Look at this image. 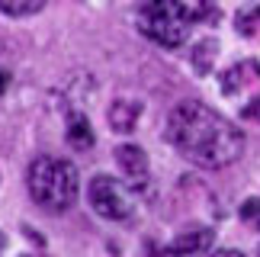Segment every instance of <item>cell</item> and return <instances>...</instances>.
Masks as SVG:
<instances>
[{
	"label": "cell",
	"mask_w": 260,
	"mask_h": 257,
	"mask_svg": "<svg viewBox=\"0 0 260 257\" xmlns=\"http://www.w3.org/2000/svg\"><path fill=\"white\" fill-rule=\"evenodd\" d=\"M241 219L244 222H260V200H247L241 206Z\"/></svg>",
	"instance_id": "obj_13"
},
{
	"label": "cell",
	"mask_w": 260,
	"mask_h": 257,
	"mask_svg": "<svg viewBox=\"0 0 260 257\" xmlns=\"http://www.w3.org/2000/svg\"><path fill=\"white\" fill-rule=\"evenodd\" d=\"M7 87H10V74L0 68V93H7Z\"/></svg>",
	"instance_id": "obj_16"
},
{
	"label": "cell",
	"mask_w": 260,
	"mask_h": 257,
	"mask_svg": "<svg viewBox=\"0 0 260 257\" xmlns=\"http://www.w3.org/2000/svg\"><path fill=\"white\" fill-rule=\"evenodd\" d=\"M167 142L186 161L199 167H225L235 164L244 151V135L222 113L209 110L206 103L183 100L167 116Z\"/></svg>",
	"instance_id": "obj_1"
},
{
	"label": "cell",
	"mask_w": 260,
	"mask_h": 257,
	"mask_svg": "<svg viewBox=\"0 0 260 257\" xmlns=\"http://www.w3.org/2000/svg\"><path fill=\"white\" fill-rule=\"evenodd\" d=\"M212 257H247V254H241V251H235V248H222V251H215Z\"/></svg>",
	"instance_id": "obj_15"
},
{
	"label": "cell",
	"mask_w": 260,
	"mask_h": 257,
	"mask_svg": "<svg viewBox=\"0 0 260 257\" xmlns=\"http://www.w3.org/2000/svg\"><path fill=\"white\" fill-rule=\"evenodd\" d=\"M212 241H215V232L212 229H189V232H180L174 244H171V251L177 257H189V254H203L206 248H212Z\"/></svg>",
	"instance_id": "obj_6"
},
{
	"label": "cell",
	"mask_w": 260,
	"mask_h": 257,
	"mask_svg": "<svg viewBox=\"0 0 260 257\" xmlns=\"http://www.w3.org/2000/svg\"><path fill=\"white\" fill-rule=\"evenodd\" d=\"M48 0H0V13L23 19V16H36L39 10H45Z\"/></svg>",
	"instance_id": "obj_10"
},
{
	"label": "cell",
	"mask_w": 260,
	"mask_h": 257,
	"mask_svg": "<svg viewBox=\"0 0 260 257\" xmlns=\"http://www.w3.org/2000/svg\"><path fill=\"white\" fill-rule=\"evenodd\" d=\"M260 81V61H241V65H235V68H228V71L222 74V90L225 93H238L241 87L247 84H254Z\"/></svg>",
	"instance_id": "obj_7"
},
{
	"label": "cell",
	"mask_w": 260,
	"mask_h": 257,
	"mask_svg": "<svg viewBox=\"0 0 260 257\" xmlns=\"http://www.w3.org/2000/svg\"><path fill=\"white\" fill-rule=\"evenodd\" d=\"M138 116H142V103L116 100L113 106H109L106 119H109V125H113V132H132V128L138 125Z\"/></svg>",
	"instance_id": "obj_8"
},
{
	"label": "cell",
	"mask_w": 260,
	"mask_h": 257,
	"mask_svg": "<svg viewBox=\"0 0 260 257\" xmlns=\"http://www.w3.org/2000/svg\"><path fill=\"white\" fill-rule=\"evenodd\" d=\"M90 206H93V212L96 215H103V219H128V212H132V200H128V193H125V186L113 180V177H106V174H100L90 180Z\"/></svg>",
	"instance_id": "obj_4"
},
{
	"label": "cell",
	"mask_w": 260,
	"mask_h": 257,
	"mask_svg": "<svg viewBox=\"0 0 260 257\" xmlns=\"http://www.w3.org/2000/svg\"><path fill=\"white\" fill-rule=\"evenodd\" d=\"M235 23H238V33H241V36H257L260 33V4L241 10Z\"/></svg>",
	"instance_id": "obj_12"
},
{
	"label": "cell",
	"mask_w": 260,
	"mask_h": 257,
	"mask_svg": "<svg viewBox=\"0 0 260 257\" xmlns=\"http://www.w3.org/2000/svg\"><path fill=\"white\" fill-rule=\"evenodd\" d=\"M193 13L180 0H145L138 10V29L164 48H180L189 39Z\"/></svg>",
	"instance_id": "obj_3"
},
{
	"label": "cell",
	"mask_w": 260,
	"mask_h": 257,
	"mask_svg": "<svg viewBox=\"0 0 260 257\" xmlns=\"http://www.w3.org/2000/svg\"><path fill=\"white\" fill-rule=\"evenodd\" d=\"M241 116H244L247 122H257V125H260V97H254V100L244 106V110H241Z\"/></svg>",
	"instance_id": "obj_14"
},
{
	"label": "cell",
	"mask_w": 260,
	"mask_h": 257,
	"mask_svg": "<svg viewBox=\"0 0 260 257\" xmlns=\"http://www.w3.org/2000/svg\"><path fill=\"white\" fill-rule=\"evenodd\" d=\"M0 248H4V235H0Z\"/></svg>",
	"instance_id": "obj_18"
},
{
	"label": "cell",
	"mask_w": 260,
	"mask_h": 257,
	"mask_svg": "<svg viewBox=\"0 0 260 257\" xmlns=\"http://www.w3.org/2000/svg\"><path fill=\"white\" fill-rule=\"evenodd\" d=\"M26 183H29V196L42 209L64 212L77 200L81 177H77V167L71 161H64V157H36L29 164Z\"/></svg>",
	"instance_id": "obj_2"
},
{
	"label": "cell",
	"mask_w": 260,
	"mask_h": 257,
	"mask_svg": "<svg viewBox=\"0 0 260 257\" xmlns=\"http://www.w3.org/2000/svg\"><path fill=\"white\" fill-rule=\"evenodd\" d=\"M215 55H218V45L212 42V39L199 42V45H196V52H193V65H196V71H199V74H206L209 68H212Z\"/></svg>",
	"instance_id": "obj_11"
},
{
	"label": "cell",
	"mask_w": 260,
	"mask_h": 257,
	"mask_svg": "<svg viewBox=\"0 0 260 257\" xmlns=\"http://www.w3.org/2000/svg\"><path fill=\"white\" fill-rule=\"evenodd\" d=\"M161 257H177V254H174V251H171V254H161Z\"/></svg>",
	"instance_id": "obj_17"
},
{
	"label": "cell",
	"mask_w": 260,
	"mask_h": 257,
	"mask_svg": "<svg viewBox=\"0 0 260 257\" xmlns=\"http://www.w3.org/2000/svg\"><path fill=\"white\" fill-rule=\"evenodd\" d=\"M116 161L122 167V174L128 177L132 186H145L148 183V154L138 145H119L116 148Z\"/></svg>",
	"instance_id": "obj_5"
},
{
	"label": "cell",
	"mask_w": 260,
	"mask_h": 257,
	"mask_svg": "<svg viewBox=\"0 0 260 257\" xmlns=\"http://www.w3.org/2000/svg\"><path fill=\"white\" fill-rule=\"evenodd\" d=\"M68 145L77 148V151H87L93 148V128L84 113H71L68 116Z\"/></svg>",
	"instance_id": "obj_9"
}]
</instances>
